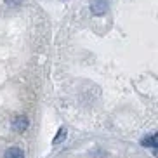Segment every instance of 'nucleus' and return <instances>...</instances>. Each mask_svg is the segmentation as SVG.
<instances>
[{
	"mask_svg": "<svg viewBox=\"0 0 158 158\" xmlns=\"http://www.w3.org/2000/svg\"><path fill=\"white\" fill-rule=\"evenodd\" d=\"M108 7H110L108 0H92L90 2V12L94 16H104L108 12Z\"/></svg>",
	"mask_w": 158,
	"mask_h": 158,
	"instance_id": "1",
	"label": "nucleus"
},
{
	"mask_svg": "<svg viewBox=\"0 0 158 158\" xmlns=\"http://www.w3.org/2000/svg\"><path fill=\"white\" fill-rule=\"evenodd\" d=\"M12 129L16 130V132H23V130L28 129V118L23 115L16 116L14 120H12Z\"/></svg>",
	"mask_w": 158,
	"mask_h": 158,
	"instance_id": "2",
	"label": "nucleus"
},
{
	"mask_svg": "<svg viewBox=\"0 0 158 158\" xmlns=\"http://www.w3.org/2000/svg\"><path fill=\"white\" fill-rule=\"evenodd\" d=\"M4 158H24V151L21 148H9L4 153Z\"/></svg>",
	"mask_w": 158,
	"mask_h": 158,
	"instance_id": "3",
	"label": "nucleus"
},
{
	"mask_svg": "<svg viewBox=\"0 0 158 158\" xmlns=\"http://www.w3.org/2000/svg\"><path fill=\"white\" fill-rule=\"evenodd\" d=\"M141 144H143V146H148V148H156V134L143 137V139H141Z\"/></svg>",
	"mask_w": 158,
	"mask_h": 158,
	"instance_id": "4",
	"label": "nucleus"
},
{
	"mask_svg": "<svg viewBox=\"0 0 158 158\" xmlns=\"http://www.w3.org/2000/svg\"><path fill=\"white\" fill-rule=\"evenodd\" d=\"M64 137H66V129H64V127H61V129H59V132H57V135L54 137V141H52V143H54V144H57L59 141H64Z\"/></svg>",
	"mask_w": 158,
	"mask_h": 158,
	"instance_id": "5",
	"label": "nucleus"
},
{
	"mask_svg": "<svg viewBox=\"0 0 158 158\" xmlns=\"http://www.w3.org/2000/svg\"><path fill=\"white\" fill-rule=\"evenodd\" d=\"M7 7H19L21 5V0H4Z\"/></svg>",
	"mask_w": 158,
	"mask_h": 158,
	"instance_id": "6",
	"label": "nucleus"
}]
</instances>
